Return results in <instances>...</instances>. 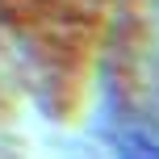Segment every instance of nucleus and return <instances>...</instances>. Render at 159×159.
<instances>
[{
  "label": "nucleus",
  "mask_w": 159,
  "mask_h": 159,
  "mask_svg": "<svg viewBox=\"0 0 159 159\" xmlns=\"http://www.w3.org/2000/svg\"><path fill=\"white\" fill-rule=\"evenodd\" d=\"M117 159H159V126H138L121 138Z\"/></svg>",
  "instance_id": "obj_1"
}]
</instances>
